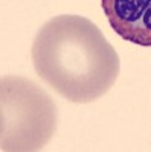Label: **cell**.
<instances>
[{
    "instance_id": "cell-2",
    "label": "cell",
    "mask_w": 151,
    "mask_h": 152,
    "mask_svg": "<svg viewBox=\"0 0 151 152\" xmlns=\"http://www.w3.org/2000/svg\"><path fill=\"white\" fill-rule=\"evenodd\" d=\"M0 149L3 152L40 151L57 128V108L50 96L21 76L0 82Z\"/></svg>"
},
{
    "instance_id": "cell-1",
    "label": "cell",
    "mask_w": 151,
    "mask_h": 152,
    "mask_svg": "<svg viewBox=\"0 0 151 152\" xmlns=\"http://www.w3.org/2000/svg\"><path fill=\"white\" fill-rule=\"evenodd\" d=\"M32 62L49 87L75 104L105 94L121 67L101 29L80 15H58L43 24L32 44Z\"/></svg>"
},
{
    "instance_id": "cell-3",
    "label": "cell",
    "mask_w": 151,
    "mask_h": 152,
    "mask_svg": "<svg viewBox=\"0 0 151 152\" xmlns=\"http://www.w3.org/2000/svg\"><path fill=\"white\" fill-rule=\"evenodd\" d=\"M101 6L121 38L151 47V0H101Z\"/></svg>"
}]
</instances>
